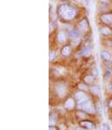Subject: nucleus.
Segmentation results:
<instances>
[{"mask_svg": "<svg viewBox=\"0 0 112 130\" xmlns=\"http://www.w3.org/2000/svg\"><path fill=\"white\" fill-rule=\"evenodd\" d=\"M58 15L63 20H71L77 16V9L69 4H62L57 8Z\"/></svg>", "mask_w": 112, "mask_h": 130, "instance_id": "1", "label": "nucleus"}, {"mask_svg": "<svg viewBox=\"0 0 112 130\" xmlns=\"http://www.w3.org/2000/svg\"><path fill=\"white\" fill-rule=\"evenodd\" d=\"M77 107L80 109H82L83 111L86 112V113H95V112H96L95 107H94L93 104L91 102V101H87V102L84 103L83 105L79 106V107Z\"/></svg>", "mask_w": 112, "mask_h": 130, "instance_id": "2", "label": "nucleus"}, {"mask_svg": "<svg viewBox=\"0 0 112 130\" xmlns=\"http://www.w3.org/2000/svg\"><path fill=\"white\" fill-rule=\"evenodd\" d=\"M66 87L65 85L63 84H58V85L56 86V91H57V93L58 94L59 96L63 97V95H65L66 93Z\"/></svg>", "mask_w": 112, "mask_h": 130, "instance_id": "3", "label": "nucleus"}, {"mask_svg": "<svg viewBox=\"0 0 112 130\" xmlns=\"http://www.w3.org/2000/svg\"><path fill=\"white\" fill-rule=\"evenodd\" d=\"M79 124H80V126H83V127H85V128H87V129H94L96 127L95 124L89 121H80Z\"/></svg>", "mask_w": 112, "mask_h": 130, "instance_id": "4", "label": "nucleus"}, {"mask_svg": "<svg viewBox=\"0 0 112 130\" xmlns=\"http://www.w3.org/2000/svg\"><path fill=\"white\" fill-rule=\"evenodd\" d=\"M101 20L105 24H111L112 23V13L103 14V15H102Z\"/></svg>", "mask_w": 112, "mask_h": 130, "instance_id": "5", "label": "nucleus"}, {"mask_svg": "<svg viewBox=\"0 0 112 130\" xmlns=\"http://www.w3.org/2000/svg\"><path fill=\"white\" fill-rule=\"evenodd\" d=\"M74 105H75V102H74V100L73 99H68L67 101H65V107L67 109L71 110L74 107Z\"/></svg>", "mask_w": 112, "mask_h": 130, "instance_id": "6", "label": "nucleus"}, {"mask_svg": "<svg viewBox=\"0 0 112 130\" xmlns=\"http://www.w3.org/2000/svg\"><path fill=\"white\" fill-rule=\"evenodd\" d=\"M89 27V25H88V22L86 19H83L82 21H80L79 23V28L82 30V31H86Z\"/></svg>", "mask_w": 112, "mask_h": 130, "instance_id": "7", "label": "nucleus"}, {"mask_svg": "<svg viewBox=\"0 0 112 130\" xmlns=\"http://www.w3.org/2000/svg\"><path fill=\"white\" fill-rule=\"evenodd\" d=\"M101 55H102L103 59H104L105 61H109V60H110V58H111L110 53H109L108 51H106V50H104V51L102 52V53H101Z\"/></svg>", "mask_w": 112, "mask_h": 130, "instance_id": "8", "label": "nucleus"}, {"mask_svg": "<svg viewBox=\"0 0 112 130\" xmlns=\"http://www.w3.org/2000/svg\"><path fill=\"white\" fill-rule=\"evenodd\" d=\"M69 37L73 39H79V33L75 30H71V31H69Z\"/></svg>", "mask_w": 112, "mask_h": 130, "instance_id": "9", "label": "nucleus"}, {"mask_svg": "<svg viewBox=\"0 0 112 130\" xmlns=\"http://www.w3.org/2000/svg\"><path fill=\"white\" fill-rule=\"evenodd\" d=\"M57 40H58L60 43H63V42L66 40V36L63 31H59L58 35H57Z\"/></svg>", "mask_w": 112, "mask_h": 130, "instance_id": "10", "label": "nucleus"}, {"mask_svg": "<svg viewBox=\"0 0 112 130\" xmlns=\"http://www.w3.org/2000/svg\"><path fill=\"white\" fill-rule=\"evenodd\" d=\"M84 97H85V94H84V93H83V92L78 91L77 93H76V94H75V98H76V100H77V101H79L80 100L83 99Z\"/></svg>", "mask_w": 112, "mask_h": 130, "instance_id": "11", "label": "nucleus"}, {"mask_svg": "<svg viewBox=\"0 0 112 130\" xmlns=\"http://www.w3.org/2000/svg\"><path fill=\"white\" fill-rule=\"evenodd\" d=\"M101 33L103 35H110L112 34V31L110 29H109L108 27H103L101 29Z\"/></svg>", "mask_w": 112, "mask_h": 130, "instance_id": "12", "label": "nucleus"}, {"mask_svg": "<svg viewBox=\"0 0 112 130\" xmlns=\"http://www.w3.org/2000/svg\"><path fill=\"white\" fill-rule=\"evenodd\" d=\"M62 54H63V56H68L70 54V53H71V47L70 46H64L63 48V49H62Z\"/></svg>", "mask_w": 112, "mask_h": 130, "instance_id": "13", "label": "nucleus"}, {"mask_svg": "<svg viewBox=\"0 0 112 130\" xmlns=\"http://www.w3.org/2000/svg\"><path fill=\"white\" fill-rule=\"evenodd\" d=\"M80 53L83 54V56H88V55H89V53H91V49H89V47H84L83 50H82Z\"/></svg>", "mask_w": 112, "mask_h": 130, "instance_id": "14", "label": "nucleus"}, {"mask_svg": "<svg viewBox=\"0 0 112 130\" xmlns=\"http://www.w3.org/2000/svg\"><path fill=\"white\" fill-rule=\"evenodd\" d=\"M93 80H94V77H93V76H91V75H88V76H86V77L84 78V81H85V83H87V84L92 83Z\"/></svg>", "mask_w": 112, "mask_h": 130, "instance_id": "15", "label": "nucleus"}, {"mask_svg": "<svg viewBox=\"0 0 112 130\" xmlns=\"http://www.w3.org/2000/svg\"><path fill=\"white\" fill-rule=\"evenodd\" d=\"M91 92H92L93 93H95V94H99L100 93V89L99 87H97V86H94V87H91Z\"/></svg>", "mask_w": 112, "mask_h": 130, "instance_id": "16", "label": "nucleus"}, {"mask_svg": "<svg viewBox=\"0 0 112 130\" xmlns=\"http://www.w3.org/2000/svg\"><path fill=\"white\" fill-rule=\"evenodd\" d=\"M56 122V115H52L50 116V126H53Z\"/></svg>", "mask_w": 112, "mask_h": 130, "instance_id": "17", "label": "nucleus"}, {"mask_svg": "<svg viewBox=\"0 0 112 130\" xmlns=\"http://www.w3.org/2000/svg\"><path fill=\"white\" fill-rule=\"evenodd\" d=\"M55 58H56V52H54V51L50 52V53H49V60L52 61Z\"/></svg>", "mask_w": 112, "mask_h": 130, "instance_id": "18", "label": "nucleus"}, {"mask_svg": "<svg viewBox=\"0 0 112 130\" xmlns=\"http://www.w3.org/2000/svg\"><path fill=\"white\" fill-rule=\"evenodd\" d=\"M99 130H110V128H109V126L108 125V124L103 123V125L101 126V127L99 128Z\"/></svg>", "mask_w": 112, "mask_h": 130, "instance_id": "19", "label": "nucleus"}, {"mask_svg": "<svg viewBox=\"0 0 112 130\" xmlns=\"http://www.w3.org/2000/svg\"><path fill=\"white\" fill-rule=\"evenodd\" d=\"M97 113H103V106L101 105V103H98V105H97Z\"/></svg>", "mask_w": 112, "mask_h": 130, "instance_id": "20", "label": "nucleus"}, {"mask_svg": "<svg viewBox=\"0 0 112 130\" xmlns=\"http://www.w3.org/2000/svg\"><path fill=\"white\" fill-rule=\"evenodd\" d=\"M79 87H80V88H82V89H83V90H88V87H84V86H83V85H80Z\"/></svg>", "mask_w": 112, "mask_h": 130, "instance_id": "21", "label": "nucleus"}, {"mask_svg": "<svg viewBox=\"0 0 112 130\" xmlns=\"http://www.w3.org/2000/svg\"><path fill=\"white\" fill-rule=\"evenodd\" d=\"M89 2H91V0H83V3H84L85 5H88L89 4Z\"/></svg>", "mask_w": 112, "mask_h": 130, "instance_id": "22", "label": "nucleus"}, {"mask_svg": "<svg viewBox=\"0 0 112 130\" xmlns=\"http://www.w3.org/2000/svg\"><path fill=\"white\" fill-rule=\"evenodd\" d=\"M49 130H57V127H54V126H50Z\"/></svg>", "mask_w": 112, "mask_h": 130, "instance_id": "23", "label": "nucleus"}, {"mask_svg": "<svg viewBox=\"0 0 112 130\" xmlns=\"http://www.w3.org/2000/svg\"><path fill=\"white\" fill-rule=\"evenodd\" d=\"M109 91L110 92V93H112V84H110L109 87Z\"/></svg>", "mask_w": 112, "mask_h": 130, "instance_id": "24", "label": "nucleus"}, {"mask_svg": "<svg viewBox=\"0 0 112 130\" xmlns=\"http://www.w3.org/2000/svg\"><path fill=\"white\" fill-rule=\"evenodd\" d=\"M76 130H86L85 128H83V127H77Z\"/></svg>", "mask_w": 112, "mask_h": 130, "instance_id": "25", "label": "nucleus"}, {"mask_svg": "<svg viewBox=\"0 0 112 130\" xmlns=\"http://www.w3.org/2000/svg\"><path fill=\"white\" fill-rule=\"evenodd\" d=\"M109 107H112V100H110V101H109Z\"/></svg>", "mask_w": 112, "mask_h": 130, "instance_id": "26", "label": "nucleus"}, {"mask_svg": "<svg viewBox=\"0 0 112 130\" xmlns=\"http://www.w3.org/2000/svg\"><path fill=\"white\" fill-rule=\"evenodd\" d=\"M101 2H103V3H108L109 0H101Z\"/></svg>", "mask_w": 112, "mask_h": 130, "instance_id": "27", "label": "nucleus"}, {"mask_svg": "<svg viewBox=\"0 0 112 130\" xmlns=\"http://www.w3.org/2000/svg\"><path fill=\"white\" fill-rule=\"evenodd\" d=\"M51 31H52V26H51V25H50V33H51Z\"/></svg>", "mask_w": 112, "mask_h": 130, "instance_id": "28", "label": "nucleus"}]
</instances>
